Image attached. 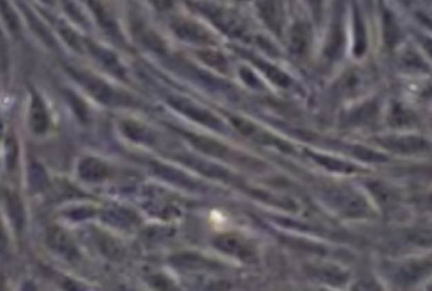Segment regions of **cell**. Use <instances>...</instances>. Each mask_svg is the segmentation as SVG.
<instances>
[{"label": "cell", "mask_w": 432, "mask_h": 291, "mask_svg": "<svg viewBox=\"0 0 432 291\" xmlns=\"http://www.w3.org/2000/svg\"><path fill=\"white\" fill-rule=\"evenodd\" d=\"M9 251V236L7 228L0 218V256H6Z\"/></svg>", "instance_id": "14"}, {"label": "cell", "mask_w": 432, "mask_h": 291, "mask_svg": "<svg viewBox=\"0 0 432 291\" xmlns=\"http://www.w3.org/2000/svg\"><path fill=\"white\" fill-rule=\"evenodd\" d=\"M3 198H4V207L7 211L10 224L14 227L15 231H22L26 226V211H24L21 197L15 192L6 191Z\"/></svg>", "instance_id": "5"}, {"label": "cell", "mask_w": 432, "mask_h": 291, "mask_svg": "<svg viewBox=\"0 0 432 291\" xmlns=\"http://www.w3.org/2000/svg\"><path fill=\"white\" fill-rule=\"evenodd\" d=\"M429 204H430V206H431L432 207V195L431 197H430V198H429Z\"/></svg>", "instance_id": "23"}, {"label": "cell", "mask_w": 432, "mask_h": 291, "mask_svg": "<svg viewBox=\"0 0 432 291\" xmlns=\"http://www.w3.org/2000/svg\"><path fill=\"white\" fill-rule=\"evenodd\" d=\"M389 124L392 127H410L415 121V116L412 112L409 111L407 109H404L400 105H395L392 107L391 114H389Z\"/></svg>", "instance_id": "9"}, {"label": "cell", "mask_w": 432, "mask_h": 291, "mask_svg": "<svg viewBox=\"0 0 432 291\" xmlns=\"http://www.w3.org/2000/svg\"><path fill=\"white\" fill-rule=\"evenodd\" d=\"M383 36L388 47H395L400 42V28L395 23V17L389 12L383 17Z\"/></svg>", "instance_id": "8"}, {"label": "cell", "mask_w": 432, "mask_h": 291, "mask_svg": "<svg viewBox=\"0 0 432 291\" xmlns=\"http://www.w3.org/2000/svg\"><path fill=\"white\" fill-rule=\"evenodd\" d=\"M432 271V257H416L395 265L392 277L400 285L418 284Z\"/></svg>", "instance_id": "1"}, {"label": "cell", "mask_w": 432, "mask_h": 291, "mask_svg": "<svg viewBox=\"0 0 432 291\" xmlns=\"http://www.w3.org/2000/svg\"><path fill=\"white\" fill-rule=\"evenodd\" d=\"M421 45H424L426 52L432 58V39L429 37H420Z\"/></svg>", "instance_id": "18"}, {"label": "cell", "mask_w": 432, "mask_h": 291, "mask_svg": "<svg viewBox=\"0 0 432 291\" xmlns=\"http://www.w3.org/2000/svg\"><path fill=\"white\" fill-rule=\"evenodd\" d=\"M43 1H46V3H51V0H43Z\"/></svg>", "instance_id": "24"}, {"label": "cell", "mask_w": 432, "mask_h": 291, "mask_svg": "<svg viewBox=\"0 0 432 291\" xmlns=\"http://www.w3.org/2000/svg\"><path fill=\"white\" fill-rule=\"evenodd\" d=\"M354 291H383L380 289V285L371 279H364L357 283Z\"/></svg>", "instance_id": "15"}, {"label": "cell", "mask_w": 432, "mask_h": 291, "mask_svg": "<svg viewBox=\"0 0 432 291\" xmlns=\"http://www.w3.org/2000/svg\"><path fill=\"white\" fill-rule=\"evenodd\" d=\"M0 12H1V17L4 18L8 27L12 30V33H14V34L19 33L21 23L15 14L14 10L8 4L7 0H0Z\"/></svg>", "instance_id": "11"}, {"label": "cell", "mask_w": 432, "mask_h": 291, "mask_svg": "<svg viewBox=\"0 0 432 291\" xmlns=\"http://www.w3.org/2000/svg\"><path fill=\"white\" fill-rule=\"evenodd\" d=\"M46 244L53 254L59 255L68 261H75L80 257L79 248L70 233L59 226H52L47 230Z\"/></svg>", "instance_id": "2"}, {"label": "cell", "mask_w": 432, "mask_h": 291, "mask_svg": "<svg viewBox=\"0 0 432 291\" xmlns=\"http://www.w3.org/2000/svg\"><path fill=\"white\" fill-rule=\"evenodd\" d=\"M23 10H24V13L27 15V19H28V22H30L32 28L35 30V32L37 33L39 37L42 38V41L45 42L46 45H50V47H55V39H53L52 34H51L50 30L46 28L45 25H43V23L39 22L37 19V17H35L30 12H28L27 8L23 7Z\"/></svg>", "instance_id": "10"}, {"label": "cell", "mask_w": 432, "mask_h": 291, "mask_svg": "<svg viewBox=\"0 0 432 291\" xmlns=\"http://www.w3.org/2000/svg\"><path fill=\"white\" fill-rule=\"evenodd\" d=\"M3 135H4V122H3L1 116H0V139L3 138Z\"/></svg>", "instance_id": "20"}, {"label": "cell", "mask_w": 432, "mask_h": 291, "mask_svg": "<svg viewBox=\"0 0 432 291\" xmlns=\"http://www.w3.org/2000/svg\"><path fill=\"white\" fill-rule=\"evenodd\" d=\"M215 246L228 255L235 256L240 260L249 261L254 259V248L246 239L237 235H223L215 239Z\"/></svg>", "instance_id": "4"}, {"label": "cell", "mask_w": 432, "mask_h": 291, "mask_svg": "<svg viewBox=\"0 0 432 291\" xmlns=\"http://www.w3.org/2000/svg\"><path fill=\"white\" fill-rule=\"evenodd\" d=\"M404 61H406L410 66H413V67H424V66H425V65L422 63V61L420 60L415 53L410 52L409 54H406V56H404Z\"/></svg>", "instance_id": "17"}, {"label": "cell", "mask_w": 432, "mask_h": 291, "mask_svg": "<svg viewBox=\"0 0 432 291\" xmlns=\"http://www.w3.org/2000/svg\"><path fill=\"white\" fill-rule=\"evenodd\" d=\"M380 145L388 150H392L398 154H418L430 148L429 142L424 138L415 135H393L380 138Z\"/></svg>", "instance_id": "3"}, {"label": "cell", "mask_w": 432, "mask_h": 291, "mask_svg": "<svg viewBox=\"0 0 432 291\" xmlns=\"http://www.w3.org/2000/svg\"><path fill=\"white\" fill-rule=\"evenodd\" d=\"M418 17L420 18V21H421V22L426 24L427 27H430L432 30V21L430 18H429V17H426V15L424 14H418Z\"/></svg>", "instance_id": "19"}, {"label": "cell", "mask_w": 432, "mask_h": 291, "mask_svg": "<svg viewBox=\"0 0 432 291\" xmlns=\"http://www.w3.org/2000/svg\"><path fill=\"white\" fill-rule=\"evenodd\" d=\"M97 245L101 248V251H103L104 254L110 256V257H117V256H119V255L121 254V252H120V247L118 246L117 242H115L114 239H110V237L100 236V237L97 239Z\"/></svg>", "instance_id": "12"}, {"label": "cell", "mask_w": 432, "mask_h": 291, "mask_svg": "<svg viewBox=\"0 0 432 291\" xmlns=\"http://www.w3.org/2000/svg\"><path fill=\"white\" fill-rule=\"evenodd\" d=\"M30 127L35 134H45L50 127V116L46 105L37 95L32 96L30 106Z\"/></svg>", "instance_id": "6"}, {"label": "cell", "mask_w": 432, "mask_h": 291, "mask_svg": "<svg viewBox=\"0 0 432 291\" xmlns=\"http://www.w3.org/2000/svg\"><path fill=\"white\" fill-rule=\"evenodd\" d=\"M28 183L33 192H43L50 186L45 168L37 162H32L28 171Z\"/></svg>", "instance_id": "7"}, {"label": "cell", "mask_w": 432, "mask_h": 291, "mask_svg": "<svg viewBox=\"0 0 432 291\" xmlns=\"http://www.w3.org/2000/svg\"><path fill=\"white\" fill-rule=\"evenodd\" d=\"M400 3H402L404 6H410L411 3H412V0H398Z\"/></svg>", "instance_id": "21"}, {"label": "cell", "mask_w": 432, "mask_h": 291, "mask_svg": "<svg viewBox=\"0 0 432 291\" xmlns=\"http://www.w3.org/2000/svg\"><path fill=\"white\" fill-rule=\"evenodd\" d=\"M7 39L4 37L3 30H0V58H1L4 65H6V62H7Z\"/></svg>", "instance_id": "16"}, {"label": "cell", "mask_w": 432, "mask_h": 291, "mask_svg": "<svg viewBox=\"0 0 432 291\" xmlns=\"http://www.w3.org/2000/svg\"><path fill=\"white\" fill-rule=\"evenodd\" d=\"M80 174L85 180H95L100 178L101 175V169L99 168V165L92 162V160H86L82 163L80 166Z\"/></svg>", "instance_id": "13"}, {"label": "cell", "mask_w": 432, "mask_h": 291, "mask_svg": "<svg viewBox=\"0 0 432 291\" xmlns=\"http://www.w3.org/2000/svg\"><path fill=\"white\" fill-rule=\"evenodd\" d=\"M427 291H432V281L430 283V285L427 286Z\"/></svg>", "instance_id": "22"}]
</instances>
